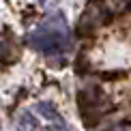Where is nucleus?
Masks as SVG:
<instances>
[{
  "label": "nucleus",
  "mask_w": 131,
  "mask_h": 131,
  "mask_svg": "<svg viewBox=\"0 0 131 131\" xmlns=\"http://www.w3.org/2000/svg\"><path fill=\"white\" fill-rule=\"evenodd\" d=\"M26 43L30 47L45 54L52 52H64L71 47V37H69V28L62 15H50L41 26H37L32 32H28Z\"/></svg>",
  "instance_id": "nucleus-1"
},
{
  "label": "nucleus",
  "mask_w": 131,
  "mask_h": 131,
  "mask_svg": "<svg viewBox=\"0 0 131 131\" xmlns=\"http://www.w3.org/2000/svg\"><path fill=\"white\" fill-rule=\"evenodd\" d=\"M78 103H80V110H82V114H84V118L101 116V114L107 110L105 95H103V92L97 88V86H88V88L80 90Z\"/></svg>",
  "instance_id": "nucleus-2"
},
{
  "label": "nucleus",
  "mask_w": 131,
  "mask_h": 131,
  "mask_svg": "<svg viewBox=\"0 0 131 131\" xmlns=\"http://www.w3.org/2000/svg\"><path fill=\"white\" fill-rule=\"evenodd\" d=\"M103 21H105V11H103L99 0H92V2L86 4V9H84V13H82L78 26H80V32H84V35H86V32L97 30Z\"/></svg>",
  "instance_id": "nucleus-3"
},
{
  "label": "nucleus",
  "mask_w": 131,
  "mask_h": 131,
  "mask_svg": "<svg viewBox=\"0 0 131 131\" xmlns=\"http://www.w3.org/2000/svg\"><path fill=\"white\" fill-rule=\"evenodd\" d=\"M35 110L39 112L47 123H50V127H52V129H67V123L62 121L60 112L54 107V103H50V101H39V103L35 105Z\"/></svg>",
  "instance_id": "nucleus-4"
},
{
  "label": "nucleus",
  "mask_w": 131,
  "mask_h": 131,
  "mask_svg": "<svg viewBox=\"0 0 131 131\" xmlns=\"http://www.w3.org/2000/svg\"><path fill=\"white\" fill-rule=\"evenodd\" d=\"M17 127L19 129H37L39 123L35 121V116H32L28 110H24V112H19V116H17Z\"/></svg>",
  "instance_id": "nucleus-5"
},
{
  "label": "nucleus",
  "mask_w": 131,
  "mask_h": 131,
  "mask_svg": "<svg viewBox=\"0 0 131 131\" xmlns=\"http://www.w3.org/2000/svg\"><path fill=\"white\" fill-rule=\"evenodd\" d=\"M105 2H107V7L112 9V13H121V11H125L129 0H105Z\"/></svg>",
  "instance_id": "nucleus-6"
}]
</instances>
